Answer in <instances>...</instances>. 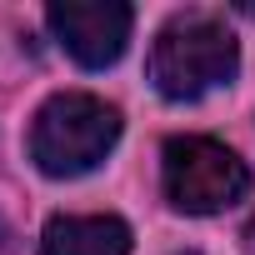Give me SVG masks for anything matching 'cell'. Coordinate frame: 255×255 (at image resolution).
Returning <instances> with one entry per match:
<instances>
[{
  "instance_id": "6da1fadb",
  "label": "cell",
  "mask_w": 255,
  "mask_h": 255,
  "mask_svg": "<svg viewBox=\"0 0 255 255\" xmlns=\"http://www.w3.org/2000/svg\"><path fill=\"white\" fill-rule=\"evenodd\" d=\"M120 140V110L85 90H60L35 110L30 125V160L50 180L90 175Z\"/></svg>"
},
{
  "instance_id": "7a4b0ae2",
  "label": "cell",
  "mask_w": 255,
  "mask_h": 255,
  "mask_svg": "<svg viewBox=\"0 0 255 255\" xmlns=\"http://www.w3.org/2000/svg\"><path fill=\"white\" fill-rule=\"evenodd\" d=\"M240 70L235 35L210 15H175L150 45V85L165 100H200Z\"/></svg>"
},
{
  "instance_id": "3957f363",
  "label": "cell",
  "mask_w": 255,
  "mask_h": 255,
  "mask_svg": "<svg viewBox=\"0 0 255 255\" xmlns=\"http://www.w3.org/2000/svg\"><path fill=\"white\" fill-rule=\"evenodd\" d=\"M160 185L180 215H220L235 200H245L250 170L230 145L210 135H175L160 155Z\"/></svg>"
},
{
  "instance_id": "277c9868",
  "label": "cell",
  "mask_w": 255,
  "mask_h": 255,
  "mask_svg": "<svg viewBox=\"0 0 255 255\" xmlns=\"http://www.w3.org/2000/svg\"><path fill=\"white\" fill-rule=\"evenodd\" d=\"M55 40L70 50L75 65L85 70H105L125 55V40H130L135 10L120 5V0H55L45 10Z\"/></svg>"
},
{
  "instance_id": "5b68a950",
  "label": "cell",
  "mask_w": 255,
  "mask_h": 255,
  "mask_svg": "<svg viewBox=\"0 0 255 255\" xmlns=\"http://www.w3.org/2000/svg\"><path fill=\"white\" fill-rule=\"evenodd\" d=\"M35 255H130V225L120 215H55Z\"/></svg>"
},
{
  "instance_id": "8992f818",
  "label": "cell",
  "mask_w": 255,
  "mask_h": 255,
  "mask_svg": "<svg viewBox=\"0 0 255 255\" xmlns=\"http://www.w3.org/2000/svg\"><path fill=\"white\" fill-rule=\"evenodd\" d=\"M245 250L255 255V215H250V225H245Z\"/></svg>"
},
{
  "instance_id": "52a82bcc",
  "label": "cell",
  "mask_w": 255,
  "mask_h": 255,
  "mask_svg": "<svg viewBox=\"0 0 255 255\" xmlns=\"http://www.w3.org/2000/svg\"><path fill=\"white\" fill-rule=\"evenodd\" d=\"M180 255H200V250H180Z\"/></svg>"
}]
</instances>
